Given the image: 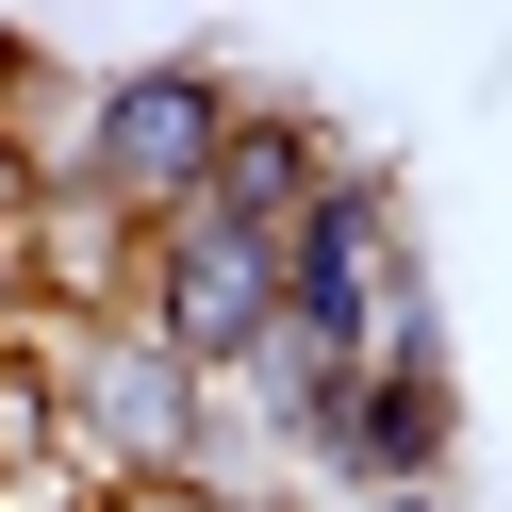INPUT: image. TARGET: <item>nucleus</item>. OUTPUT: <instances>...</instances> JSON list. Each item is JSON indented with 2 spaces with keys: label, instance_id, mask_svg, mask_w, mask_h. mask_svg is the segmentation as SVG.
Instances as JSON below:
<instances>
[{
  "label": "nucleus",
  "instance_id": "1",
  "mask_svg": "<svg viewBox=\"0 0 512 512\" xmlns=\"http://www.w3.org/2000/svg\"><path fill=\"white\" fill-rule=\"evenodd\" d=\"M34 364H50V446H67L83 496H100V479H199L215 380H182L133 314H100V331H34Z\"/></svg>",
  "mask_w": 512,
  "mask_h": 512
},
{
  "label": "nucleus",
  "instance_id": "6",
  "mask_svg": "<svg viewBox=\"0 0 512 512\" xmlns=\"http://www.w3.org/2000/svg\"><path fill=\"white\" fill-rule=\"evenodd\" d=\"M364 512H446V479H413V496H364Z\"/></svg>",
  "mask_w": 512,
  "mask_h": 512
},
{
  "label": "nucleus",
  "instance_id": "2",
  "mask_svg": "<svg viewBox=\"0 0 512 512\" xmlns=\"http://www.w3.org/2000/svg\"><path fill=\"white\" fill-rule=\"evenodd\" d=\"M133 331L166 347L182 380H215V397H232V364L281 331V232H248V215L182 199L166 232L133 248Z\"/></svg>",
  "mask_w": 512,
  "mask_h": 512
},
{
  "label": "nucleus",
  "instance_id": "3",
  "mask_svg": "<svg viewBox=\"0 0 512 512\" xmlns=\"http://www.w3.org/2000/svg\"><path fill=\"white\" fill-rule=\"evenodd\" d=\"M232 67H199V50H166V67H116L100 100H83V199L133 215V232H166L182 199L215 182V133H232Z\"/></svg>",
  "mask_w": 512,
  "mask_h": 512
},
{
  "label": "nucleus",
  "instance_id": "5",
  "mask_svg": "<svg viewBox=\"0 0 512 512\" xmlns=\"http://www.w3.org/2000/svg\"><path fill=\"white\" fill-rule=\"evenodd\" d=\"M83 512H232V496H215V479H100Z\"/></svg>",
  "mask_w": 512,
  "mask_h": 512
},
{
  "label": "nucleus",
  "instance_id": "4",
  "mask_svg": "<svg viewBox=\"0 0 512 512\" xmlns=\"http://www.w3.org/2000/svg\"><path fill=\"white\" fill-rule=\"evenodd\" d=\"M314 182H331V133H314V116H232L199 199H215V215H248V232H298Z\"/></svg>",
  "mask_w": 512,
  "mask_h": 512
}]
</instances>
